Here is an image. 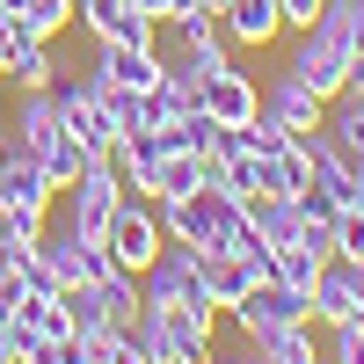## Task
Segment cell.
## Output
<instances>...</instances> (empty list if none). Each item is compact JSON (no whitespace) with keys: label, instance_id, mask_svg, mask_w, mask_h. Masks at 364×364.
Returning <instances> with one entry per match:
<instances>
[{"label":"cell","instance_id":"8fae6325","mask_svg":"<svg viewBox=\"0 0 364 364\" xmlns=\"http://www.w3.org/2000/svg\"><path fill=\"white\" fill-rule=\"evenodd\" d=\"M262 117H277L284 132H314L321 117H328V102H321V95H314V87L299 80L291 66H277V80L262 87Z\"/></svg>","mask_w":364,"mask_h":364},{"label":"cell","instance_id":"7a4b0ae2","mask_svg":"<svg viewBox=\"0 0 364 364\" xmlns=\"http://www.w3.org/2000/svg\"><path fill=\"white\" fill-rule=\"evenodd\" d=\"M51 102H58L66 132L87 146V154H109V146H117V124H109V109H102V73H95V66H80V73H66V66H58Z\"/></svg>","mask_w":364,"mask_h":364},{"label":"cell","instance_id":"5b68a950","mask_svg":"<svg viewBox=\"0 0 364 364\" xmlns=\"http://www.w3.org/2000/svg\"><path fill=\"white\" fill-rule=\"evenodd\" d=\"M44 262H51V277L58 284H102V277H117V255H109V240H87V233H73V226H44Z\"/></svg>","mask_w":364,"mask_h":364},{"label":"cell","instance_id":"44dd1931","mask_svg":"<svg viewBox=\"0 0 364 364\" xmlns=\"http://www.w3.org/2000/svg\"><path fill=\"white\" fill-rule=\"evenodd\" d=\"M248 226L262 233V248H291V240H299V197L255 190V197H248Z\"/></svg>","mask_w":364,"mask_h":364},{"label":"cell","instance_id":"4fadbf2b","mask_svg":"<svg viewBox=\"0 0 364 364\" xmlns=\"http://www.w3.org/2000/svg\"><path fill=\"white\" fill-rule=\"evenodd\" d=\"M161 44H95V73L109 87H132V95H146V87L161 80Z\"/></svg>","mask_w":364,"mask_h":364},{"label":"cell","instance_id":"ba28073f","mask_svg":"<svg viewBox=\"0 0 364 364\" xmlns=\"http://www.w3.org/2000/svg\"><path fill=\"white\" fill-rule=\"evenodd\" d=\"M175 124L161 132V124H139V132H124L109 146V161H117V182H124V197H154V175H161V161L175 154Z\"/></svg>","mask_w":364,"mask_h":364},{"label":"cell","instance_id":"8d00e7d4","mask_svg":"<svg viewBox=\"0 0 364 364\" xmlns=\"http://www.w3.org/2000/svg\"><path fill=\"white\" fill-rule=\"evenodd\" d=\"M357 204H364V197H357Z\"/></svg>","mask_w":364,"mask_h":364},{"label":"cell","instance_id":"ffe728a7","mask_svg":"<svg viewBox=\"0 0 364 364\" xmlns=\"http://www.w3.org/2000/svg\"><path fill=\"white\" fill-rule=\"evenodd\" d=\"M248 350H255V364H328L321 357V321H291V328H277V336H262Z\"/></svg>","mask_w":364,"mask_h":364},{"label":"cell","instance_id":"30bf717a","mask_svg":"<svg viewBox=\"0 0 364 364\" xmlns=\"http://www.w3.org/2000/svg\"><path fill=\"white\" fill-rule=\"evenodd\" d=\"M314 321L336 328V321H364V262L328 255L321 277H314Z\"/></svg>","mask_w":364,"mask_h":364},{"label":"cell","instance_id":"9a60e30c","mask_svg":"<svg viewBox=\"0 0 364 364\" xmlns=\"http://www.w3.org/2000/svg\"><path fill=\"white\" fill-rule=\"evenodd\" d=\"M262 277H269V255H204V284H211V306L219 314H233Z\"/></svg>","mask_w":364,"mask_h":364},{"label":"cell","instance_id":"9c48e42d","mask_svg":"<svg viewBox=\"0 0 364 364\" xmlns=\"http://www.w3.org/2000/svg\"><path fill=\"white\" fill-rule=\"evenodd\" d=\"M284 66L314 87V95L328 102V95H343L350 87V66H357V51H343V44H328V37H314V29H299V44H291V58Z\"/></svg>","mask_w":364,"mask_h":364},{"label":"cell","instance_id":"6da1fadb","mask_svg":"<svg viewBox=\"0 0 364 364\" xmlns=\"http://www.w3.org/2000/svg\"><path fill=\"white\" fill-rule=\"evenodd\" d=\"M146 364H211L219 357V314L211 306H154L139 299V321L124 328Z\"/></svg>","mask_w":364,"mask_h":364},{"label":"cell","instance_id":"ac0fdd59","mask_svg":"<svg viewBox=\"0 0 364 364\" xmlns=\"http://www.w3.org/2000/svg\"><path fill=\"white\" fill-rule=\"evenodd\" d=\"M29 154H44V146L66 132V117H58V102H51V87H22V102H15V124H8Z\"/></svg>","mask_w":364,"mask_h":364},{"label":"cell","instance_id":"836d02e7","mask_svg":"<svg viewBox=\"0 0 364 364\" xmlns=\"http://www.w3.org/2000/svg\"><path fill=\"white\" fill-rule=\"evenodd\" d=\"M0 73H8V37H0Z\"/></svg>","mask_w":364,"mask_h":364},{"label":"cell","instance_id":"f546056e","mask_svg":"<svg viewBox=\"0 0 364 364\" xmlns=\"http://www.w3.org/2000/svg\"><path fill=\"white\" fill-rule=\"evenodd\" d=\"M15 306H22V277H15V262L0 255V328L15 321Z\"/></svg>","mask_w":364,"mask_h":364},{"label":"cell","instance_id":"4316f807","mask_svg":"<svg viewBox=\"0 0 364 364\" xmlns=\"http://www.w3.org/2000/svg\"><path fill=\"white\" fill-rule=\"evenodd\" d=\"M0 233H8V248H29V240H44V211H29V204H0Z\"/></svg>","mask_w":364,"mask_h":364},{"label":"cell","instance_id":"f1b7e54d","mask_svg":"<svg viewBox=\"0 0 364 364\" xmlns=\"http://www.w3.org/2000/svg\"><path fill=\"white\" fill-rule=\"evenodd\" d=\"M0 336H8V350H15V364H29V357L44 350V336H37V321H29V314H15L8 328H0Z\"/></svg>","mask_w":364,"mask_h":364},{"label":"cell","instance_id":"4dcf8cb0","mask_svg":"<svg viewBox=\"0 0 364 364\" xmlns=\"http://www.w3.org/2000/svg\"><path fill=\"white\" fill-rule=\"evenodd\" d=\"M328 8V0H277V15H284V29H306L314 15Z\"/></svg>","mask_w":364,"mask_h":364},{"label":"cell","instance_id":"1f68e13d","mask_svg":"<svg viewBox=\"0 0 364 364\" xmlns=\"http://www.w3.org/2000/svg\"><path fill=\"white\" fill-rule=\"evenodd\" d=\"M211 364H255V350H248V357H211Z\"/></svg>","mask_w":364,"mask_h":364},{"label":"cell","instance_id":"3957f363","mask_svg":"<svg viewBox=\"0 0 364 364\" xmlns=\"http://www.w3.org/2000/svg\"><path fill=\"white\" fill-rule=\"evenodd\" d=\"M139 291L154 299V306H211V284H204V248H190V240H161V255L146 262ZM219 314V306H211Z\"/></svg>","mask_w":364,"mask_h":364},{"label":"cell","instance_id":"7c38bea8","mask_svg":"<svg viewBox=\"0 0 364 364\" xmlns=\"http://www.w3.org/2000/svg\"><path fill=\"white\" fill-rule=\"evenodd\" d=\"M51 197H58V190L44 182V161L8 132V154H0V204H29V211H44Z\"/></svg>","mask_w":364,"mask_h":364},{"label":"cell","instance_id":"e575fe53","mask_svg":"<svg viewBox=\"0 0 364 364\" xmlns=\"http://www.w3.org/2000/svg\"><path fill=\"white\" fill-rule=\"evenodd\" d=\"M204 8H211V15H219V8H226V0H204Z\"/></svg>","mask_w":364,"mask_h":364},{"label":"cell","instance_id":"7402d4cb","mask_svg":"<svg viewBox=\"0 0 364 364\" xmlns=\"http://www.w3.org/2000/svg\"><path fill=\"white\" fill-rule=\"evenodd\" d=\"M321 124H328V139H336L343 154L364 161V95H350V87H343V95H328V117H321Z\"/></svg>","mask_w":364,"mask_h":364},{"label":"cell","instance_id":"e0dca14e","mask_svg":"<svg viewBox=\"0 0 364 364\" xmlns=\"http://www.w3.org/2000/svg\"><path fill=\"white\" fill-rule=\"evenodd\" d=\"M219 29H226L233 51H262V44H277L284 15H277V0H226V8H219Z\"/></svg>","mask_w":364,"mask_h":364},{"label":"cell","instance_id":"d6986e66","mask_svg":"<svg viewBox=\"0 0 364 364\" xmlns=\"http://www.w3.org/2000/svg\"><path fill=\"white\" fill-rule=\"evenodd\" d=\"M204 182H211V154L175 146V154L161 161V175H154V204H182V197H197Z\"/></svg>","mask_w":364,"mask_h":364},{"label":"cell","instance_id":"603a6c76","mask_svg":"<svg viewBox=\"0 0 364 364\" xmlns=\"http://www.w3.org/2000/svg\"><path fill=\"white\" fill-rule=\"evenodd\" d=\"M321 262H328V255H314L306 240H291V248H269V277H277V284H299V291H314Z\"/></svg>","mask_w":364,"mask_h":364},{"label":"cell","instance_id":"8992f818","mask_svg":"<svg viewBox=\"0 0 364 364\" xmlns=\"http://www.w3.org/2000/svg\"><path fill=\"white\" fill-rule=\"evenodd\" d=\"M291 321H314V291H299V284H277V277H262L248 299L233 306V328L248 343H262V336H277V328H291Z\"/></svg>","mask_w":364,"mask_h":364},{"label":"cell","instance_id":"484cf974","mask_svg":"<svg viewBox=\"0 0 364 364\" xmlns=\"http://www.w3.org/2000/svg\"><path fill=\"white\" fill-rule=\"evenodd\" d=\"M80 364H146V357H139V343L124 336V328H109V336L80 343Z\"/></svg>","mask_w":364,"mask_h":364},{"label":"cell","instance_id":"d6a6232c","mask_svg":"<svg viewBox=\"0 0 364 364\" xmlns=\"http://www.w3.org/2000/svg\"><path fill=\"white\" fill-rule=\"evenodd\" d=\"M0 364H15V350H8V336H0Z\"/></svg>","mask_w":364,"mask_h":364},{"label":"cell","instance_id":"5bb4252c","mask_svg":"<svg viewBox=\"0 0 364 364\" xmlns=\"http://www.w3.org/2000/svg\"><path fill=\"white\" fill-rule=\"evenodd\" d=\"M204 109L219 117V124H255V117H262V87H255V73L219 66V73L204 80Z\"/></svg>","mask_w":364,"mask_h":364},{"label":"cell","instance_id":"52a82bcc","mask_svg":"<svg viewBox=\"0 0 364 364\" xmlns=\"http://www.w3.org/2000/svg\"><path fill=\"white\" fill-rule=\"evenodd\" d=\"M161 211H154V197H124L117 204V219H109V255H117V269H132V277H146V262L161 255Z\"/></svg>","mask_w":364,"mask_h":364},{"label":"cell","instance_id":"277c9868","mask_svg":"<svg viewBox=\"0 0 364 364\" xmlns=\"http://www.w3.org/2000/svg\"><path fill=\"white\" fill-rule=\"evenodd\" d=\"M73 211H66V226L73 233H87V240H109V219H117V204H124V182H117V161L109 154H95L80 175H73Z\"/></svg>","mask_w":364,"mask_h":364},{"label":"cell","instance_id":"cb8c5ba5","mask_svg":"<svg viewBox=\"0 0 364 364\" xmlns=\"http://www.w3.org/2000/svg\"><path fill=\"white\" fill-rule=\"evenodd\" d=\"M73 8H80V0H22V8H15L8 22H22L29 37H58V29L73 22Z\"/></svg>","mask_w":364,"mask_h":364},{"label":"cell","instance_id":"d590c367","mask_svg":"<svg viewBox=\"0 0 364 364\" xmlns=\"http://www.w3.org/2000/svg\"><path fill=\"white\" fill-rule=\"evenodd\" d=\"M0 255H8V233H0Z\"/></svg>","mask_w":364,"mask_h":364},{"label":"cell","instance_id":"83f0119b","mask_svg":"<svg viewBox=\"0 0 364 364\" xmlns=\"http://www.w3.org/2000/svg\"><path fill=\"white\" fill-rule=\"evenodd\" d=\"M336 255L343 262H364V204H343L336 211Z\"/></svg>","mask_w":364,"mask_h":364},{"label":"cell","instance_id":"2e32d148","mask_svg":"<svg viewBox=\"0 0 364 364\" xmlns=\"http://www.w3.org/2000/svg\"><path fill=\"white\" fill-rule=\"evenodd\" d=\"M0 37H8V73L15 87H51L58 80V58H51V37H29L22 22H0Z\"/></svg>","mask_w":364,"mask_h":364},{"label":"cell","instance_id":"d4e9b609","mask_svg":"<svg viewBox=\"0 0 364 364\" xmlns=\"http://www.w3.org/2000/svg\"><path fill=\"white\" fill-rule=\"evenodd\" d=\"M321 357L328 364H364V321H336V328H321Z\"/></svg>","mask_w":364,"mask_h":364}]
</instances>
